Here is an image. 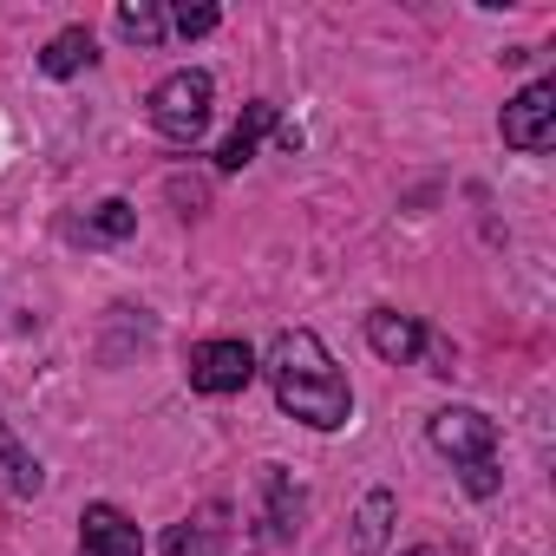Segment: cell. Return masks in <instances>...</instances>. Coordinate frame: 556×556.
Listing matches in <instances>:
<instances>
[{
	"mask_svg": "<svg viewBox=\"0 0 556 556\" xmlns=\"http://www.w3.org/2000/svg\"><path fill=\"white\" fill-rule=\"evenodd\" d=\"M268 387H275V406L289 419L315 426V432H341L348 413H354V393H348V374L334 367V354L321 348V334L308 328H282L262 361Z\"/></svg>",
	"mask_w": 556,
	"mask_h": 556,
	"instance_id": "obj_1",
	"label": "cell"
},
{
	"mask_svg": "<svg viewBox=\"0 0 556 556\" xmlns=\"http://www.w3.org/2000/svg\"><path fill=\"white\" fill-rule=\"evenodd\" d=\"M210 92H216L210 73H197V66L170 73V79L151 92V131L170 138V144H197L203 125H210Z\"/></svg>",
	"mask_w": 556,
	"mask_h": 556,
	"instance_id": "obj_2",
	"label": "cell"
},
{
	"mask_svg": "<svg viewBox=\"0 0 556 556\" xmlns=\"http://www.w3.org/2000/svg\"><path fill=\"white\" fill-rule=\"evenodd\" d=\"M249 380H255V354H249L242 341H203V348H190V393L229 400V393H242Z\"/></svg>",
	"mask_w": 556,
	"mask_h": 556,
	"instance_id": "obj_3",
	"label": "cell"
},
{
	"mask_svg": "<svg viewBox=\"0 0 556 556\" xmlns=\"http://www.w3.org/2000/svg\"><path fill=\"white\" fill-rule=\"evenodd\" d=\"M426 439H432L445 458H458V465H484V458H497V419H484L478 406H445V413H432Z\"/></svg>",
	"mask_w": 556,
	"mask_h": 556,
	"instance_id": "obj_4",
	"label": "cell"
},
{
	"mask_svg": "<svg viewBox=\"0 0 556 556\" xmlns=\"http://www.w3.org/2000/svg\"><path fill=\"white\" fill-rule=\"evenodd\" d=\"M549 138H556V79H536L504 105V144L510 151H549Z\"/></svg>",
	"mask_w": 556,
	"mask_h": 556,
	"instance_id": "obj_5",
	"label": "cell"
},
{
	"mask_svg": "<svg viewBox=\"0 0 556 556\" xmlns=\"http://www.w3.org/2000/svg\"><path fill=\"white\" fill-rule=\"evenodd\" d=\"M79 549L86 556H144V530L118 504H86L79 517Z\"/></svg>",
	"mask_w": 556,
	"mask_h": 556,
	"instance_id": "obj_6",
	"label": "cell"
},
{
	"mask_svg": "<svg viewBox=\"0 0 556 556\" xmlns=\"http://www.w3.org/2000/svg\"><path fill=\"white\" fill-rule=\"evenodd\" d=\"M367 348H374L380 361H393V367H413V361L426 354V321H413V315H400V308H374V315H367Z\"/></svg>",
	"mask_w": 556,
	"mask_h": 556,
	"instance_id": "obj_7",
	"label": "cell"
},
{
	"mask_svg": "<svg viewBox=\"0 0 556 556\" xmlns=\"http://www.w3.org/2000/svg\"><path fill=\"white\" fill-rule=\"evenodd\" d=\"M164 556H229V510L223 504H203L197 517L170 523Z\"/></svg>",
	"mask_w": 556,
	"mask_h": 556,
	"instance_id": "obj_8",
	"label": "cell"
},
{
	"mask_svg": "<svg viewBox=\"0 0 556 556\" xmlns=\"http://www.w3.org/2000/svg\"><path fill=\"white\" fill-rule=\"evenodd\" d=\"M0 484H8L14 497H40L47 491V471H40V458L14 439V426L0 419Z\"/></svg>",
	"mask_w": 556,
	"mask_h": 556,
	"instance_id": "obj_9",
	"label": "cell"
},
{
	"mask_svg": "<svg viewBox=\"0 0 556 556\" xmlns=\"http://www.w3.org/2000/svg\"><path fill=\"white\" fill-rule=\"evenodd\" d=\"M262 131H275V99H255V105L242 112V125H236V131L223 138V151H216V170H242V164L255 157Z\"/></svg>",
	"mask_w": 556,
	"mask_h": 556,
	"instance_id": "obj_10",
	"label": "cell"
},
{
	"mask_svg": "<svg viewBox=\"0 0 556 556\" xmlns=\"http://www.w3.org/2000/svg\"><path fill=\"white\" fill-rule=\"evenodd\" d=\"M262 491H268V536H275V543H289L295 523H302V491L289 484L282 465H268V471H262Z\"/></svg>",
	"mask_w": 556,
	"mask_h": 556,
	"instance_id": "obj_11",
	"label": "cell"
},
{
	"mask_svg": "<svg viewBox=\"0 0 556 556\" xmlns=\"http://www.w3.org/2000/svg\"><path fill=\"white\" fill-rule=\"evenodd\" d=\"M92 60H99V53H92V34H86V27H66V34L47 40L40 73H47V79H73V73H86Z\"/></svg>",
	"mask_w": 556,
	"mask_h": 556,
	"instance_id": "obj_12",
	"label": "cell"
},
{
	"mask_svg": "<svg viewBox=\"0 0 556 556\" xmlns=\"http://www.w3.org/2000/svg\"><path fill=\"white\" fill-rule=\"evenodd\" d=\"M118 34H125V40H138V47H164L170 14L157 8V0H125V8H118Z\"/></svg>",
	"mask_w": 556,
	"mask_h": 556,
	"instance_id": "obj_13",
	"label": "cell"
},
{
	"mask_svg": "<svg viewBox=\"0 0 556 556\" xmlns=\"http://www.w3.org/2000/svg\"><path fill=\"white\" fill-rule=\"evenodd\" d=\"M354 523H361V543H354V556H380V543H387V523H393V491H367Z\"/></svg>",
	"mask_w": 556,
	"mask_h": 556,
	"instance_id": "obj_14",
	"label": "cell"
},
{
	"mask_svg": "<svg viewBox=\"0 0 556 556\" xmlns=\"http://www.w3.org/2000/svg\"><path fill=\"white\" fill-rule=\"evenodd\" d=\"M138 229V210L125 203V197H105L92 216H86V242H125Z\"/></svg>",
	"mask_w": 556,
	"mask_h": 556,
	"instance_id": "obj_15",
	"label": "cell"
},
{
	"mask_svg": "<svg viewBox=\"0 0 556 556\" xmlns=\"http://www.w3.org/2000/svg\"><path fill=\"white\" fill-rule=\"evenodd\" d=\"M216 21H223L216 8H177V14H170V34H184V40H203V34H216Z\"/></svg>",
	"mask_w": 556,
	"mask_h": 556,
	"instance_id": "obj_16",
	"label": "cell"
},
{
	"mask_svg": "<svg viewBox=\"0 0 556 556\" xmlns=\"http://www.w3.org/2000/svg\"><path fill=\"white\" fill-rule=\"evenodd\" d=\"M465 491H471V497H491V491H497V458H484V465H465Z\"/></svg>",
	"mask_w": 556,
	"mask_h": 556,
	"instance_id": "obj_17",
	"label": "cell"
},
{
	"mask_svg": "<svg viewBox=\"0 0 556 556\" xmlns=\"http://www.w3.org/2000/svg\"><path fill=\"white\" fill-rule=\"evenodd\" d=\"M426 361H432L426 374H452V341H445V334H432V328H426Z\"/></svg>",
	"mask_w": 556,
	"mask_h": 556,
	"instance_id": "obj_18",
	"label": "cell"
},
{
	"mask_svg": "<svg viewBox=\"0 0 556 556\" xmlns=\"http://www.w3.org/2000/svg\"><path fill=\"white\" fill-rule=\"evenodd\" d=\"M406 556H439V549H432V543H419V549H406Z\"/></svg>",
	"mask_w": 556,
	"mask_h": 556,
	"instance_id": "obj_19",
	"label": "cell"
}]
</instances>
